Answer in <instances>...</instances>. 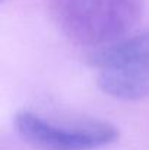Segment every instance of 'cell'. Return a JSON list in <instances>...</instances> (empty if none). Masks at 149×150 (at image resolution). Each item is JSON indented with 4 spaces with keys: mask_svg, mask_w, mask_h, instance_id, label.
Returning <instances> with one entry per match:
<instances>
[{
    "mask_svg": "<svg viewBox=\"0 0 149 150\" xmlns=\"http://www.w3.org/2000/svg\"><path fill=\"white\" fill-rule=\"evenodd\" d=\"M19 137L35 150H95L117 142L120 133L108 121L95 118H54L34 111L15 117Z\"/></svg>",
    "mask_w": 149,
    "mask_h": 150,
    "instance_id": "3957f363",
    "label": "cell"
},
{
    "mask_svg": "<svg viewBox=\"0 0 149 150\" xmlns=\"http://www.w3.org/2000/svg\"><path fill=\"white\" fill-rule=\"evenodd\" d=\"M53 21L70 41L104 47L124 38L140 21L142 0H50Z\"/></svg>",
    "mask_w": 149,
    "mask_h": 150,
    "instance_id": "6da1fadb",
    "label": "cell"
},
{
    "mask_svg": "<svg viewBox=\"0 0 149 150\" xmlns=\"http://www.w3.org/2000/svg\"><path fill=\"white\" fill-rule=\"evenodd\" d=\"M99 89L111 98H149V32L121 38L91 54Z\"/></svg>",
    "mask_w": 149,
    "mask_h": 150,
    "instance_id": "7a4b0ae2",
    "label": "cell"
}]
</instances>
